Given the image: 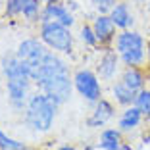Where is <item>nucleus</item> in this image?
<instances>
[{"mask_svg":"<svg viewBox=\"0 0 150 150\" xmlns=\"http://www.w3.org/2000/svg\"><path fill=\"white\" fill-rule=\"evenodd\" d=\"M114 96H115V100H117L119 104H123V106H131V104H135L137 93H135L133 88H129L123 81H119V83L114 85Z\"/></svg>","mask_w":150,"mask_h":150,"instance_id":"14","label":"nucleus"},{"mask_svg":"<svg viewBox=\"0 0 150 150\" xmlns=\"http://www.w3.org/2000/svg\"><path fill=\"white\" fill-rule=\"evenodd\" d=\"M0 150H25V144L16 141V139H10L4 133H0Z\"/></svg>","mask_w":150,"mask_h":150,"instance_id":"18","label":"nucleus"},{"mask_svg":"<svg viewBox=\"0 0 150 150\" xmlns=\"http://www.w3.org/2000/svg\"><path fill=\"white\" fill-rule=\"evenodd\" d=\"M110 18H112V21L115 23V27H119V29H127L133 23V16H131V12H129L127 4H115L114 8L110 10Z\"/></svg>","mask_w":150,"mask_h":150,"instance_id":"11","label":"nucleus"},{"mask_svg":"<svg viewBox=\"0 0 150 150\" xmlns=\"http://www.w3.org/2000/svg\"><path fill=\"white\" fill-rule=\"evenodd\" d=\"M29 81L31 79H8V96L13 108H23L27 100V88H29Z\"/></svg>","mask_w":150,"mask_h":150,"instance_id":"8","label":"nucleus"},{"mask_svg":"<svg viewBox=\"0 0 150 150\" xmlns=\"http://www.w3.org/2000/svg\"><path fill=\"white\" fill-rule=\"evenodd\" d=\"M31 79L56 104H64L71 96V79L67 73V66L54 52L44 56L42 64L33 71Z\"/></svg>","mask_w":150,"mask_h":150,"instance_id":"1","label":"nucleus"},{"mask_svg":"<svg viewBox=\"0 0 150 150\" xmlns=\"http://www.w3.org/2000/svg\"><path fill=\"white\" fill-rule=\"evenodd\" d=\"M81 39L87 44H96L98 42V37H96V33H94V29L93 27H87V25L81 29Z\"/></svg>","mask_w":150,"mask_h":150,"instance_id":"20","label":"nucleus"},{"mask_svg":"<svg viewBox=\"0 0 150 150\" xmlns=\"http://www.w3.org/2000/svg\"><path fill=\"white\" fill-rule=\"evenodd\" d=\"M56 106H58L56 102L50 96H46L44 93L31 96L29 102H27V110H25L27 123L39 133L48 131L52 127L54 117H56Z\"/></svg>","mask_w":150,"mask_h":150,"instance_id":"2","label":"nucleus"},{"mask_svg":"<svg viewBox=\"0 0 150 150\" xmlns=\"http://www.w3.org/2000/svg\"><path fill=\"white\" fill-rule=\"evenodd\" d=\"M21 13L29 19H35L37 13H39V0H23Z\"/></svg>","mask_w":150,"mask_h":150,"instance_id":"19","label":"nucleus"},{"mask_svg":"<svg viewBox=\"0 0 150 150\" xmlns=\"http://www.w3.org/2000/svg\"><path fill=\"white\" fill-rule=\"evenodd\" d=\"M148 117H150V114H148Z\"/></svg>","mask_w":150,"mask_h":150,"instance_id":"27","label":"nucleus"},{"mask_svg":"<svg viewBox=\"0 0 150 150\" xmlns=\"http://www.w3.org/2000/svg\"><path fill=\"white\" fill-rule=\"evenodd\" d=\"M141 117H142V112L137 106L127 108L123 112V115H121V119H119V129L121 131H131V129H135L141 123Z\"/></svg>","mask_w":150,"mask_h":150,"instance_id":"12","label":"nucleus"},{"mask_svg":"<svg viewBox=\"0 0 150 150\" xmlns=\"http://www.w3.org/2000/svg\"><path fill=\"white\" fill-rule=\"evenodd\" d=\"M44 2H58V0H44Z\"/></svg>","mask_w":150,"mask_h":150,"instance_id":"25","label":"nucleus"},{"mask_svg":"<svg viewBox=\"0 0 150 150\" xmlns=\"http://www.w3.org/2000/svg\"><path fill=\"white\" fill-rule=\"evenodd\" d=\"M73 85L75 88L79 91L81 96H85L88 102H98L102 96V88H100V83H98L96 75L88 69H81L75 73L73 77Z\"/></svg>","mask_w":150,"mask_h":150,"instance_id":"6","label":"nucleus"},{"mask_svg":"<svg viewBox=\"0 0 150 150\" xmlns=\"http://www.w3.org/2000/svg\"><path fill=\"white\" fill-rule=\"evenodd\" d=\"M148 10H150V4H148Z\"/></svg>","mask_w":150,"mask_h":150,"instance_id":"26","label":"nucleus"},{"mask_svg":"<svg viewBox=\"0 0 150 150\" xmlns=\"http://www.w3.org/2000/svg\"><path fill=\"white\" fill-rule=\"evenodd\" d=\"M100 148L104 150H121V135L115 129H106L100 135Z\"/></svg>","mask_w":150,"mask_h":150,"instance_id":"15","label":"nucleus"},{"mask_svg":"<svg viewBox=\"0 0 150 150\" xmlns=\"http://www.w3.org/2000/svg\"><path fill=\"white\" fill-rule=\"evenodd\" d=\"M93 2H94V4H100V2H102V0H93Z\"/></svg>","mask_w":150,"mask_h":150,"instance_id":"23","label":"nucleus"},{"mask_svg":"<svg viewBox=\"0 0 150 150\" xmlns=\"http://www.w3.org/2000/svg\"><path fill=\"white\" fill-rule=\"evenodd\" d=\"M114 117V108L108 100H98L96 102V110L93 112V115L88 117V127H102V125H106V121Z\"/></svg>","mask_w":150,"mask_h":150,"instance_id":"9","label":"nucleus"},{"mask_svg":"<svg viewBox=\"0 0 150 150\" xmlns=\"http://www.w3.org/2000/svg\"><path fill=\"white\" fill-rule=\"evenodd\" d=\"M121 81H123L129 88H133L135 93H139V91L142 88V85H144V77H142V73L135 66H129L127 69H125L123 79H121Z\"/></svg>","mask_w":150,"mask_h":150,"instance_id":"16","label":"nucleus"},{"mask_svg":"<svg viewBox=\"0 0 150 150\" xmlns=\"http://www.w3.org/2000/svg\"><path fill=\"white\" fill-rule=\"evenodd\" d=\"M135 106L142 112V115L150 114V91L146 88H141L137 93V98H135Z\"/></svg>","mask_w":150,"mask_h":150,"instance_id":"17","label":"nucleus"},{"mask_svg":"<svg viewBox=\"0 0 150 150\" xmlns=\"http://www.w3.org/2000/svg\"><path fill=\"white\" fill-rule=\"evenodd\" d=\"M60 150H75V148H73V146H62Z\"/></svg>","mask_w":150,"mask_h":150,"instance_id":"22","label":"nucleus"},{"mask_svg":"<svg viewBox=\"0 0 150 150\" xmlns=\"http://www.w3.org/2000/svg\"><path fill=\"white\" fill-rule=\"evenodd\" d=\"M40 18H42V23L58 21V23H62V25H66V27L73 25V16L69 13V10L62 4H56V2H48V4L44 6Z\"/></svg>","mask_w":150,"mask_h":150,"instance_id":"7","label":"nucleus"},{"mask_svg":"<svg viewBox=\"0 0 150 150\" xmlns=\"http://www.w3.org/2000/svg\"><path fill=\"white\" fill-rule=\"evenodd\" d=\"M16 54H18V58L21 62L27 64V67H29V71H31V75H33V71L42 64V60H44V56L48 54V50L44 48V44L39 42L37 39H27V40H23V42H19Z\"/></svg>","mask_w":150,"mask_h":150,"instance_id":"5","label":"nucleus"},{"mask_svg":"<svg viewBox=\"0 0 150 150\" xmlns=\"http://www.w3.org/2000/svg\"><path fill=\"white\" fill-rule=\"evenodd\" d=\"M40 39H42L44 44H48L50 48L58 50V52L69 54L71 52V33L69 27L62 25L58 21H46L42 23V29H40Z\"/></svg>","mask_w":150,"mask_h":150,"instance_id":"4","label":"nucleus"},{"mask_svg":"<svg viewBox=\"0 0 150 150\" xmlns=\"http://www.w3.org/2000/svg\"><path fill=\"white\" fill-rule=\"evenodd\" d=\"M117 71V54L115 52H106L104 58L100 60V66H98V73L104 79H112Z\"/></svg>","mask_w":150,"mask_h":150,"instance_id":"13","label":"nucleus"},{"mask_svg":"<svg viewBox=\"0 0 150 150\" xmlns=\"http://www.w3.org/2000/svg\"><path fill=\"white\" fill-rule=\"evenodd\" d=\"M115 48L127 66H139L144 62V39L135 31H123L115 40Z\"/></svg>","mask_w":150,"mask_h":150,"instance_id":"3","label":"nucleus"},{"mask_svg":"<svg viewBox=\"0 0 150 150\" xmlns=\"http://www.w3.org/2000/svg\"><path fill=\"white\" fill-rule=\"evenodd\" d=\"M93 29H94V33H96V37H98V40H100V42H108V40H112V37H114L115 23L112 21L110 16L100 13V16L96 18V21H94Z\"/></svg>","mask_w":150,"mask_h":150,"instance_id":"10","label":"nucleus"},{"mask_svg":"<svg viewBox=\"0 0 150 150\" xmlns=\"http://www.w3.org/2000/svg\"><path fill=\"white\" fill-rule=\"evenodd\" d=\"M148 62H150V44H148Z\"/></svg>","mask_w":150,"mask_h":150,"instance_id":"24","label":"nucleus"},{"mask_svg":"<svg viewBox=\"0 0 150 150\" xmlns=\"http://www.w3.org/2000/svg\"><path fill=\"white\" fill-rule=\"evenodd\" d=\"M21 8H23V0H8V2H6V13H8V16H18V13H21Z\"/></svg>","mask_w":150,"mask_h":150,"instance_id":"21","label":"nucleus"}]
</instances>
